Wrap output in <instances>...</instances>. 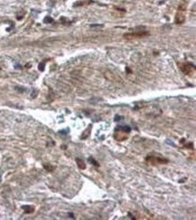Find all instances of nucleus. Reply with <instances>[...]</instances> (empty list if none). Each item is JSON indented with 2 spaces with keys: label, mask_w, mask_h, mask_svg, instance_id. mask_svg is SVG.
Wrapping results in <instances>:
<instances>
[{
  "label": "nucleus",
  "mask_w": 196,
  "mask_h": 220,
  "mask_svg": "<svg viewBox=\"0 0 196 220\" xmlns=\"http://www.w3.org/2000/svg\"><path fill=\"white\" fill-rule=\"evenodd\" d=\"M179 67L181 69V71L187 75H190L192 74H194L195 72V67L193 64L190 63H182L179 64Z\"/></svg>",
  "instance_id": "1"
},
{
  "label": "nucleus",
  "mask_w": 196,
  "mask_h": 220,
  "mask_svg": "<svg viewBox=\"0 0 196 220\" xmlns=\"http://www.w3.org/2000/svg\"><path fill=\"white\" fill-rule=\"evenodd\" d=\"M185 20V6L181 5L178 8L176 17H175V23L176 24H183Z\"/></svg>",
  "instance_id": "2"
},
{
  "label": "nucleus",
  "mask_w": 196,
  "mask_h": 220,
  "mask_svg": "<svg viewBox=\"0 0 196 220\" xmlns=\"http://www.w3.org/2000/svg\"><path fill=\"white\" fill-rule=\"evenodd\" d=\"M147 161L151 163L153 165H157V164H166L168 163V160L166 159L159 158V157H155V156H149L147 158Z\"/></svg>",
  "instance_id": "3"
},
{
  "label": "nucleus",
  "mask_w": 196,
  "mask_h": 220,
  "mask_svg": "<svg viewBox=\"0 0 196 220\" xmlns=\"http://www.w3.org/2000/svg\"><path fill=\"white\" fill-rule=\"evenodd\" d=\"M149 36L148 32H135V33H129V34H126L124 35V36L126 38H135V37H144Z\"/></svg>",
  "instance_id": "4"
},
{
  "label": "nucleus",
  "mask_w": 196,
  "mask_h": 220,
  "mask_svg": "<svg viewBox=\"0 0 196 220\" xmlns=\"http://www.w3.org/2000/svg\"><path fill=\"white\" fill-rule=\"evenodd\" d=\"M76 163L78 165V167L81 169V170H85L86 169V165L83 162V160H82L81 159H76Z\"/></svg>",
  "instance_id": "5"
}]
</instances>
